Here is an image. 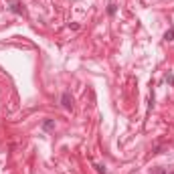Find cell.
I'll list each match as a JSON object with an SVG mask.
<instances>
[{
  "label": "cell",
  "instance_id": "ba28073f",
  "mask_svg": "<svg viewBox=\"0 0 174 174\" xmlns=\"http://www.w3.org/2000/svg\"><path fill=\"white\" fill-rule=\"evenodd\" d=\"M154 174H166V170H156Z\"/></svg>",
  "mask_w": 174,
  "mask_h": 174
},
{
  "label": "cell",
  "instance_id": "9c48e42d",
  "mask_svg": "<svg viewBox=\"0 0 174 174\" xmlns=\"http://www.w3.org/2000/svg\"><path fill=\"white\" fill-rule=\"evenodd\" d=\"M166 174H174V172H166Z\"/></svg>",
  "mask_w": 174,
  "mask_h": 174
},
{
  "label": "cell",
  "instance_id": "5b68a950",
  "mask_svg": "<svg viewBox=\"0 0 174 174\" xmlns=\"http://www.w3.org/2000/svg\"><path fill=\"white\" fill-rule=\"evenodd\" d=\"M93 168H95V170H97V172H99V174H107V168H105V166H101V164H95V166H93Z\"/></svg>",
  "mask_w": 174,
  "mask_h": 174
},
{
  "label": "cell",
  "instance_id": "7a4b0ae2",
  "mask_svg": "<svg viewBox=\"0 0 174 174\" xmlns=\"http://www.w3.org/2000/svg\"><path fill=\"white\" fill-rule=\"evenodd\" d=\"M42 130H45V132H53V130H55V122H53V119H45V122H42Z\"/></svg>",
  "mask_w": 174,
  "mask_h": 174
},
{
  "label": "cell",
  "instance_id": "277c9868",
  "mask_svg": "<svg viewBox=\"0 0 174 174\" xmlns=\"http://www.w3.org/2000/svg\"><path fill=\"white\" fill-rule=\"evenodd\" d=\"M164 38H166V41H174V29H170V30H166V34H164Z\"/></svg>",
  "mask_w": 174,
  "mask_h": 174
},
{
  "label": "cell",
  "instance_id": "3957f363",
  "mask_svg": "<svg viewBox=\"0 0 174 174\" xmlns=\"http://www.w3.org/2000/svg\"><path fill=\"white\" fill-rule=\"evenodd\" d=\"M10 10H12L14 14H26V10H25V6H20L18 2H14L12 6H10Z\"/></svg>",
  "mask_w": 174,
  "mask_h": 174
},
{
  "label": "cell",
  "instance_id": "6da1fadb",
  "mask_svg": "<svg viewBox=\"0 0 174 174\" xmlns=\"http://www.w3.org/2000/svg\"><path fill=\"white\" fill-rule=\"evenodd\" d=\"M61 105H63L65 109H71V107H73V97H71L69 91H65V93L61 95Z\"/></svg>",
  "mask_w": 174,
  "mask_h": 174
},
{
  "label": "cell",
  "instance_id": "8992f818",
  "mask_svg": "<svg viewBox=\"0 0 174 174\" xmlns=\"http://www.w3.org/2000/svg\"><path fill=\"white\" fill-rule=\"evenodd\" d=\"M107 14H109V16H114V14H115V4H109V6H107Z\"/></svg>",
  "mask_w": 174,
  "mask_h": 174
},
{
  "label": "cell",
  "instance_id": "52a82bcc",
  "mask_svg": "<svg viewBox=\"0 0 174 174\" xmlns=\"http://www.w3.org/2000/svg\"><path fill=\"white\" fill-rule=\"evenodd\" d=\"M166 81H168L170 85H174V75H172V73H168V75H166Z\"/></svg>",
  "mask_w": 174,
  "mask_h": 174
}]
</instances>
